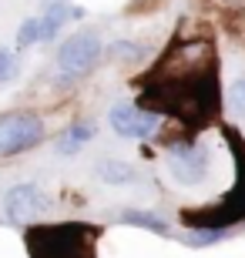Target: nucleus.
Here are the masks:
<instances>
[{"label":"nucleus","instance_id":"f257e3e1","mask_svg":"<svg viewBox=\"0 0 245 258\" xmlns=\"http://www.w3.org/2000/svg\"><path fill=\"white\" fill-rule=\"evenodd\" d=\"M24 241L30 258H94L97 251V231L81 221L34 225Z\"/></svg>","mask_w":245,"mask_h":258},{"label":"nucleus","instance_id":"f03ea898","mask_svg":"<svg viewBox=\"0 0 245 258\" xmlns=\"http://www.w3.org/2000/svg\"><path fill=\"white\" fill-rule=\"evenodd\" d=\"M101 54H104V47H101V37H97L94 30H77L74 37H67L61 44V50H57V71L67 81H77V77L94 71Z\"/></svg>","mask_w":245,"mask_h":258},{"label":"nucleus","instance_id":"7ed1b4c3","mask_svg":"<svg viewBox=\"0 0 245 258\" xmlns=\"http://www.w3.org/2000/svg\"><path fill=\"white\" fill-rule=\"evenodd\" d=\"M40 138H44V124L30 111H10L0 117V158L27 151V148L40 144Z\"/></svg>","mask_w":245,"mask_h":258},{"label":"nucleus","instance_id":"20e7f679","mask_svg":"<svg viewBox=\"0 0 245 258\" xmlns=\"http://www.w3.org/2000/svg\"><path fill=\"white\" fill-rule=\"evenodd\" d=\"M108 124L114 134L121 138H131V141H144L151 134H158L161 127V114L158 111H144L138 104H114L108 111Z\"/></svg>","mask_w":245,"mask_h":258},{"label":"nucleus","instance_id":"39448f33","mask_svg":"<svg viewBox=\"0 0 245 258\" xmlns=\"http://www.w3.org/2000/svg\"><path fill=\"white\" fill-rule=\"evenodd\" d=\"M165 164L181 184H198L208 174V151L198 141H178L165 151Z\"/></svg>","mask_w":245,"mask_h":258},{"label":"nucleus","instance_id":"423d86ee","mask_svg":"<svg viewBox=\"0 0 245 258\" xmlns=\"http://www.w3.org/2000/svg\"><path fill=\"white\" fill-rule=\"evenodd\" d=\"M4 211H7V218L14 221V225H27V221H34L44 211V195H40L37 184H14L7 191V198H4Z\"/></svg>","mask_w":245,"mask_h":258},{"label":"nucleus","instance_id":"0eeeda50","mask_svg":"<svg viewBox=\"0 0 245 258\" xmlns=\"http://www.w3.org/2000/svg\"><path fill=\"white\" fill-rule=\"evenodd\" d=\"M94 174L101 178L104 184H114V188H124V184H131L134 178H138V168L128 161H118V158H104V161H97Z\"/></svg>","mask_w":245,"mask_h":258},{"label":"nucleus","instance_id":"6e6552de","mask_svg":"<svg viewBox=\"0 0 245 258\" xmlns=\"http://www.w3.org/2000/svg\"><path fill=\"white\" fill-rule=\"evenodd\" d=\"M124 225H134V228H148L155 231V235H168V221L161 218V215H155V211H141V208H128L121 215Z\"/></svg>","mask_w":245,"mask_h":258},{"label":"nucleus","instance_id":"1a4fd4ad","mask_svg":"<svg viewBox=\"0 0 245 258\" xmlns=\"http://www.w3.org/2000/svg\"><path fill=\"white\" fill-rule=\"evenodd\" d=\"M91 138H94V127H91V124H74L71 131H67V138H61V151L74 154L77 148H81L84 141H91Z\"/></svg>","mask_w":245,"mask_h":258},{"label":"nucleus","instance_id":"9d476101","mask_svg":"<svg viewBox=\"0 0 245 258\" xmlns=\"http://www.w3.org/2000/svg\"><path fill=\"white\" fill-rule=\"evenodd\" d=\"M228 228H202L195 235H185V245L188 248H205V245H215V241H225Z\"/></svg>","mask_w":245,"mask_h":258},{"label":"nucleus","instance_id":"9b49d317","mask_svg":"<svg viewBox=\"0 0 245 258\" xmlns=\"http://www.w3.org/2000/svg\"><path fill=\"white\" fill-rule=\"evenodd\" d=\"M40 40V17L24 20V27L17 30V47H27V44H37Z\"/></svg>","mask_w":245,"mask_h":258},{"label":"nucleus","instance_id":"f8f14e48","mask_svg":"<svg viewBox=\"0 0 245 258\" xmlns=\"http://www.w3.org/2000/svg\"><path fill=\"white\" fill-rule=\"evenodd\" d=\"M138 44H128V40H118L108 47V57H118V60H138Z\"/></svg>","mask_w":245,"mask_h":258},{"label":"nucleus","instance_id":"ddd939ff","mask_svg":"<svg viewBox=\"0 0 245 258\" xmlns=\"http://www.w3.org/2000/svg\"><path fill=\"white\" fill-rule=\"evenodd\" d=\"M17 74V57L10 50H0V81H10Z\"/></svg>","mask_w":245,"mask_h":258},{"label":"nucleus","instance_id":"4468645a","mask_svg":"<svg viewBox=\"0 0 245 258\" xmlns=\"http://www.w3.org/2000/svg\"><path fill=\"white\" fill-rule=\"evenodd\" d=\"M232 101H235V107L245 114V81H238V84L232 87Z\"/></svg>","mask_w":245,"mask_h":258},{"label":"nucleus","instance_id":"2eb2a0df","mask_svg":"<svg viewBox=\"0 0 245 258\" xmlns=\"http://www.w3.org/2000/svg\"><path fill=\"white\" fill-rule=\"evenodd\" d=\"M225 4H235V0H225Z\"/></svg>","mask_w":245,"mask_h":258}]
</instances>
